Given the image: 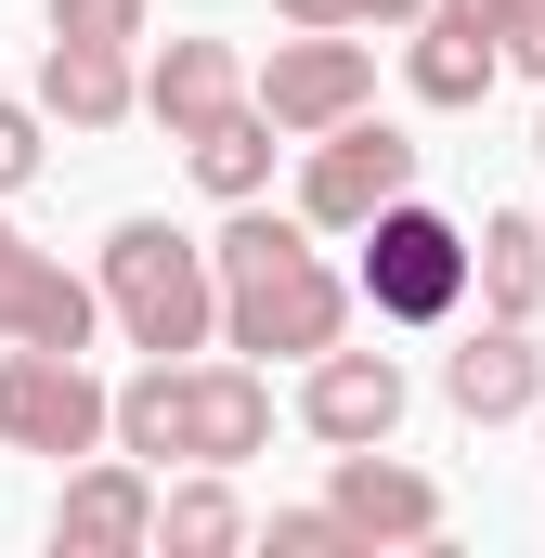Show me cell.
I'll use <instances>...</instances> for the list:
<instances>
[{
	"label": "cell",
	"instance_id": "obj_1",
	"mask_svg": "<svg viewBox=\"0 0 545 558\" xmlns=\"http://www.w3.org/2000/svg\"><path fill=\"white\" fill-rule=\"evenodd\" d=\"M208 274H221V338H234V351H286V364H312V351L351 325V286L312 260V221H272L261 195L208 234Z\"/></svg>",
	"mask_w": 545,
	"mask_h": 558
},
{
	"label": "cell",
	"instance_id": "obj_2",
	"mask_svg": "<svg viewBox=\"0 0 545 558\" xmlns=\"http://www.w3.org/2000/svg\"><path fill=\"white\" fill-rule=\"evenodd\" d=\"M92 299H105V325H118L131 351H156V364H182V351L221 338V274H208V247L169 234V221H118V234L92 247Z\"/></svg>",
	"mask_w": 545,
	"mask_h": 558
},
{
	"label": "cell",
	"instance_id": "obj_3",
	"mask_svg": "<svg viewBox=\"0 0 545 558\" xmlns=\"http://www.w3.org/2000/svg\"><path fill=\"white\" fill-rule=\"evenodd\" d=\"M364 299H377L390 325H455V312H468V234H455L428 195H390V208L364 221Z\"/></svg>",
	"mask_w": 545,
	"mask_h": 558
},
{
	"label": "cell",
	"instance_id": "obj_4",
	"mask_svg": "<svg viewBox=\"0 0 545 558\" xmlns=\"http://www.w3.org/2000/svg\"><path fill=\"white\" fill-rule=\"evenodd\" d=\"M247 105H261L286 143L364 118V105H377V39H351V26H299V39H272V65H247Z\"/></svg>",
	"mask_w": 545,
	"mask_h": 558
},
{
	"label": "cell",
	"instance_id": "obj_5",
	"mask_svg": "<svg viewBox=\"0 0 545 558\" xmlns=\"http://www.w3.org/2000/svg\"><path fill=\"white\" fill-rule=\"evenodd\" d=\"M0 441L13 454H105V377H92V351L13 338L0 351Z\"/></svg>",
	"mask_w": 545,
	"mask_h": 558
},
{
	"label": "cell",
	"instance_id": "obj_6",
	"mask_svg": "<svg viewBox=\"0 0 545 558\" xmlns=\"http://www.w3.org/2000/svg\"><path fill=\"white\" fill-rule=\"evenodd\" d=\"M390 195H415V143L390 131V118L312 131V169H299V221H312V234H364Z\"/></svg>",
	"mask_w": 545,
	"mask_h": 558
},
{
	"label": "cell",
	"instance_id": "obj_7",
	"mask_svg": "<svg viewBox=\"0 0 545 558\" xmlns=\"http://www.w3.org/2000/svg\"><path fill=\"white\" fill-rule=\"evenodd\" d=\"M247 454H272V377L182 351V468H247Z\"/></svg>",
	"mask_w": 545,
	"mask_h": 558
},
{
	"label": "cell",
	"instance_id": "obj_8",
	"mask_svg": "<svg viewBox=\"0 0 545 558\" xmlns=\"http://www.w3.org/2000/svg\"><path fill=\"white\" fill-rule=\"evenodd\" d=\"M415 105H481L494 78H507V39H494V0H415V52H403Z\"/></svg>",
	"mask_w": 545,
	"mask_h": 558
},
{
	"label": "cell",
	"instance_id": "obj_9",
	"mask_svg": "<svg viewBox=\"0 0 545 558\" xmlns=\"http://www.w3.org/2000/svg\"><path fill=\"white\" fill-rule=\"evenodd\" d=\"M325 507H338L351 546H428V533H441V481H428V468H390V441H351Z\"/></svg>",
	"mask_w": 545,
	"mask_h": 558
},
{
	"label": "cell",
	"instance_id": "obj_10",
	"mask_svg": "<svg viewBox=\"0 0 545 558\" xmlns=\"http://www.w3.org/2000/svg\"><path fill=\"white\" fill-rule=\"evenodd\" d=\"M403 403H415V390H403V364H390V351H338V338H325V351H312V390H299V428L351 454V441H390Z\"/></svg>",
	"mask_w": 545,
	"mask_h": 558
},
{
	"label": "cell",
	"instance_id": "obj_11",
	"mask_svg": "<svg viewBox=\"0 0 545 558\" xmlns=\"http://www.w3.org/2000/svg\"><path fill=\"white\" fill-rule=\"evenodd\" d=\"M143 533H156V468L143 454H78V481L52 507V546L65 558H131Z\"/></svg>",
	"mask_w": 545,
	"mask_h": 558
},
{
	"label": "cell",
	"instance_id": "obj_12",
	"mask_svg": "<svg viewBox=\"0 0 545 558\" xmlns=\"http://www.w3.org/2000/svg\"><path fill=\"white\" fill-rule=\"evenodd\" d=\"M441 403H455L468 428L533 416V403H545V351H533V325H494V312H481V325L441 351Z\"/></svg>",
	"mask_w": 545,
	"mask_h": 558
},
{
	"label": "cell",
	"instance_id": "obj_13",
	"mask_svg": "<svg viewBox=\"0 0 545 558\" xmlns=\"http://www.w3.org/2000/svg\"><path fill=\"white\" fill-rule=\"evenodd\" d=\"M234 105H247V52H234V39H169V52L143 65V118L169 143H195L208 118H234Z\"/></svg>",
	"mask_w": 545,
	"mask_h": 558
},
{
	"label": "cell",
	"instance_id": "obj_14",
	"mask_svg": "<svg viewBox=\"0 0 545 558\" xmlns=\"http://www.w3.org/2000/svg\"><path fill=\"white\" fill-rule=\"evenodd\" d=\"M39 118H65V131H118V118H143L131 39H52V52H39Z\"/></svg>",
	"mask_w": 545,
	"mask_h": 558
},
{
	"label": "cell",
	"instance_id": "obj_15",
	"mask_svg": "<svg viewBox=\"0 0 545 558\" xmlns=\"http://www.w3.org/2000/svg\"><path fill=\"white\" fill-rule=\"evenodd\" d=\"M468 299H481L494 325H533V312H545V221L494 208V221L468 234Z\"/></svg>",
	"mask_w": 545,
	"mask_h": 558
},
{
	"label": "cell",
	"instance_id": "obj_16",
	"mask_svg": "<svg viewBox=\"0 0 545 558\" xmlns=\"http://www.w3.org/2000/svg\"><path fill=\"white\" fill-rule=\"evenodd\" d=\"M105 441L143 454V468H169V454H182V364H156V351H143V377L105 390Z\"/></svg>",
	"mask_w": 545,
	"mask_h": 558
},
{
	"label": "cell",
	"instance_id": "obj_17",
	"mask_svg": "<svg viewBox=\"0 0 545 558\" xmlns=\"http://www.w3.org/2000/svg\"><path fill=\"white\" fill-rule=\"evenodd\" d=\"M272 143H286V131H272L261 105H234V118H208V131L182 143V156H195V182H208L221 208H247V195L272 182Z\"/></svg>",
	"mask_w": 545,
	"mask_h": 558
},
{
	"label": "cell",
	"instance_id": "obj_18",
	"mask_svg": "<svg viewBox=\"0 0 545 558\" xmlns=\"http://www.w3.org/2000/svg\"><path fill=\"white\" fill-rule=\"evenodd\" d=\"M143 546H169V558H221V546H247V507L221 494V468H195V481H169L156 494V533Z\"/></svg>",
	"mask_w": 545,
	"mask_h": 558
},
{
	"label": "cell",
	"instance_id": "obj_19",
	"mask_svg": "<svg viewBox=\"0 0 545 558\" xmlns=\"http://www.w3.org/2000/svg\"><path fill=\"white\" fill-rule=\"evenodd\" d=\"M286 26H415V0H272Z\"/></svg>",
	"mask_w": 545,
	"mask_h": 558
},
{
	"label": "cell",
	"instance_id": "obj_20",
	"mask_svg": "<svg viewBox=\"0 0 545 558\" xmlns=\"http://www.w3.org/2000/svg\"><path fill=\"white\" fill-rule=\"evenodd\" d=\"M26 182H39V105L0 92V195H26Z\"/></svg>",
	"mask_w": 545,
	"mask_h": 558
},
{
	"label": "cell",
	"instance_id": "obj_21",
	"mask_svg": "<svg viewBox=\"0 0 545 558\" xmlns=\"http://www.w3.org/2000/svg\"><path fill=\"white\" fill-rule=\"evenodd\" d=\"M52 39H143V0H52Z\"/></svg>",
	"mask_w": 545,
	"mask_h": 558
},
{
	"label": "cell",
	"instance_id": "obj_22",
	"mask_svg": "<svg viewBox=\"0 0 545 558\" xmlns=\"http://www.w3.org/2000/svg\"><path fill=\"white\" fill-rule=\"evenodd\" d=\"M338 507H272V558H338Z\"/></svg>",
	"mask_w": 545,
	"mask_h": 558
},
{
	"label": "cell",
	"instance_id": "obj_23",
	"mask_svg": "<svg viewBox=\"0 0 545 558\" xmlns=\"http://www.w3.org/2000/svg\"><path fill=\"white\" fill-rule=\"evenodd\" d=\"M533 416H545V403H533Z\"/></svg>",
	"mask_w": 545,
	"mask_h": 558
}]
</instances>
